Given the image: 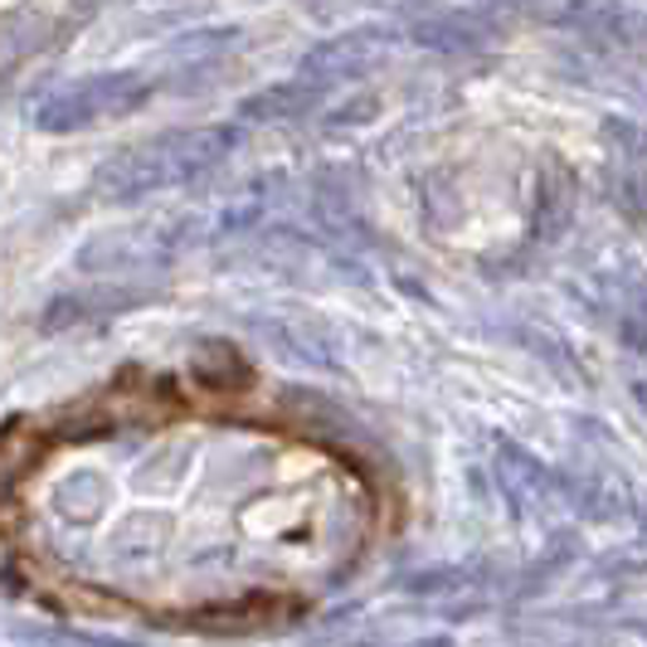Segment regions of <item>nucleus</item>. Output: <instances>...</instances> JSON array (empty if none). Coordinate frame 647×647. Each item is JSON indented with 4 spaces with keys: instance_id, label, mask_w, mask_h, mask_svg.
Segmentation results:
<instances>
[{
    "instance_id": "nucleus-1",
    "label": "nucleus",
    "mask_w": 647,
    "mask_h": 647,
    "mask_svg": "<svg viewBox=\"0 0 647 647\" xmlns=\"http://www.w3.org/2000/svg\"><path fill=\"white\" fill-rule=\"evenodd\" d=\"M375 531V468L253 371L122 375L0 434V565L59 614L283 628Z\"/></svg>"
}]
</instances>
